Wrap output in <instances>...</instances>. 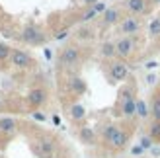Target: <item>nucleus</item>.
Returning <instances> with one entry per match:
<instances>
[{"label": "nucleus", "mask_w": 160, "mask_h": 158, "mask_svg": "<svg viewBox=\"0 0 160 158\" xmlns=\"http://www.w3.org/2000/svg\"><path fill=\"white\" fill-rule=\"evenodd\" d=\"M109 72H111L113 80H125L127 78V65H123V62H113Z\"/></svg>", "instance_id": "5"}, {"label": "nucleus", "mask_w": 160, "mask_h": 158, "mask_svg": "<svg viewBox=\"0 0 160 158\" xmlns=\"http://www.w3.org/2000/svg\"><path fill=\"white\" fill-rule=\"evenodd\" d=\"M78 57H80V53H78L76 47H67V49L62 51V55H61V62L62 65H74L78 61Z\"/></svg>", "instance_id": "2"}, {"label": "nucleus", "mask_w": 160, "mask_h": 158, "mask_svg": "<svg viewBox=\"0 0 160 158\" xmlns=\"http://www.w3.org/2000/svg\"><path fill=\"white\" fill-rule=\"evenodd\" d=\"M150 33L160 35V18H154L152 22H150Z\"/></svg>", "instance_id": "18"}, {"label": "nucleus", "mask_w": 160, "mask_h": 158, "mask_svg": "<svg viewBox=\"0 0 160 158\" xmlns=\"http://www.w3.org/2000/svg\"><path fill=\"white\" fill-rule=\"evenodd\" d=\"M147 67H148V68H154V67H156V62H154V61H150V62H147Z\"/></svg>", "instance_id": "31"}, {"label": "nucleus", "mask_w": 160, "mask_h": 158, "mask_svg": "<svg viewBox=\"0 0 160 158\" xmlns=\"http://www.w3.org/2000/svg\"><path fill=\"white\" fill-rule=\"evenodd\" d=\"M142 151H145V148H142V146H135V148H133V154H141Z\"/></svg>", "instance_id": "30"}, {"label": "nucleus", "mask_w": 160, "mask_h": 158, "mask_svg": "<svg viewBox=\"0 0 160 158\" xmlns=\"http://www.w3.org/2000/svg\"><path fill=\"white\" fill-rule=\"evenodd\" d=\"M28 101H29L31 106H35V107L41 106L43 101H45V92L43 90H31L29 96H28Z\"/></svg>", "instance_id": "7"}, {"label": "nucleus", "mask_w": 160, "mask_h": 158, "mask_svg": "<svg viewBox=\"0 0 160 158\" xmlns=\"http://www.w3.org/2000/svg\"><path fill=\"white\" fill-rule=\"evenodd\" d=\"M102 55L103 57H113L115 55V45L113 43H103L102 45Z\"/></svg>", "instance_id": "16"}, {"label": "nucleus", "mask_w": 160, "mask_h": 158, "mask_svg": "<svg viewBox=\"0 0 160 158\" xmlns=\"http://www.w3.org/2000/svg\"><path fill=\"white\" fill-rule=\"evenodd\" d=\"M108 143L113 146V148H123V146H125V143H127V135H125L123 131L115 129V133L108 139Z\"/></svg>", "instance_id": "4"}, {"label": "nucleus", "mask_w": 160, "mask_h": 158, "mask_svg": "<svg viewBox=\"0 0 160 158\" xmlns=\"http://www.w3.org/2000/svg\"><path fill=\"white\" fill-rule=\"evenodd\" d=\"M127 8L133 12V14H141L147 10V2L145 0H127Z\"/></svg>", "instance_id": "9"}, {"label": "nucleus", "mask_w": 160, "mask_h": 158, "mask_svg": "<svg viewBox=\"0 0 160 158\" xmlns=\"http://www.w3.org/2000/svg\"><path fill=\"white\" fill-rule=\"evenodd\" d=\"M135 113H139L141 117H147L148 115V109H147V104L142 100H139L137 101V109H135Z\"/></svg>", "instance_id": "17"}, {"label": "nucleus", "mask_w": 160, "mask_h": 158, "mask_svg": "<svg viewBox=\"0 0 160 158\" xmlns=\"http://www.w3.org/2000/svg\"><path fill=\"white\" fill-rule=\"evenodd\" d=\"M67 33H68V31H67V29H62V31H59V33L55 35V37H57V39H65V37H67Z\"/></svg>", "instance_id": "28"}, {"label": "nucleus", "mask_w": 160, "mask_h": 158, "mask_svg": "<svg viewBox=\"0 0 160 158\" xmlns=\"http://www.w3.org/2000/svg\"><path fill=\"white\" fill-rule=\"evenodd\" d=\"M141 146H142V148H150V146H152V139H150V137H142Z\"/></svg>", "instance_id": "23"}, {"label": "nucleus", "mask_w": 160, "mask_h": 158, "mask_svg": "<svg viewBox=\"0 0 160 158\" xmlns=\"http://www.w3.org/2000/svg\"><path fill=\"white\" fill-rule=\"evenodd\" d=\"M78 35L82 37V39H88V37H92V33H90V31H88V29H82V31H80Z\"/></svg>", "instance_id": "27"}, {"label": "nucleus", "mask_w": 160, "mask_h": 158, "mask_svg": "<svg viewBox=\"0 0 160 158\" xmlns=\"http://www.w3.org/2000/svg\"><path fill=\"white\" fill-rule=\"evenodd\" d=\"M70 90L76 92V94H82V92L86 90L84 80H82V78H72V80H70Z\"/></svg>", "instance_id": "13"}, {"label": "nucleus", "mask_w": 160, "mask_h": 158, "mask_svg": "<svg viewBox=\"0 0 160 158\" xmlns=\"http://www.w3.org/2000/svg\"><path fill=\"white\" fill-rule=\"evenodd\" d=\"M154 2H156V4H160V0H154Z\"/></svg>", "instance_id": "33"}, {"label": "nucleus", "mask_w": 160, "mask_h": 158, "mask_svg": "<svg viewBox=\"0 0 160 158\" xmlns=\"http://www.w3.org/2000/svg\"><path fill=\"white\" fill-rule=\"evenodd\" d=\"M14 127H16V123H14V119H10V117H2V119H0V131L12 133Z\"/></svg>", "instance_id": "14"}, {"label": "nucleus", "mask_w": 160, "mask_h": 158, "mask_svg": "<svg viewBox=\"0 0 160 158\" xmlns=\"http://www.w3.org/2000/svg\"><path fill=\"white\" fill-rule=\"evenodd\" d=\"M12 65L20 67V68L28 67V65H29V55L23 53V51H14V53H12Z\"/></svg>", "instance_id": "6"}, {"label": "nucleus", "mask_w": 160, "mask_h": 158, "mask_svg": "<svg viewBox=\"0 0 160 158\" xmlns=\"http://www.w3.org/2000/svg\"><path fill=\"white\" fill-rule=\"evenodd\" d=\"M22 39H23L26 43L35 45V43H41V41H43V35L39 33V29H37V27H33V26H28L26 29H23V35H22Z\"/></svg>", "instance_id": "1"}, {"label": "nucleus", "mask_w": 160, "mask_h": 158, "mask_svg": "<svg viewBox=\"0 0 160 158\" xmlns=\"http://www.w3.org/2000/svg\"><path fill=\"white\" fill-rule=\"evenodd\" d=\"M121 31L123 33H135V31H139V22L135 18H125L121 23Z\"/></svg>", "instance_id": "8"}, {"label": "nucleus", "mask_w": 160, "mask_h": 158, "mask_svg": "<svg viewBox=\"0 0 160 158\" xmlns=\"http://www.w3.org/2000/svg\"><path fill=\"white\" fill-rule=\"evenodd\" d=\"M80 139H82L84 143H88V145L94 143V131L90 127H82L80 129Z\"/></svg>", "instance_id": "15"}, {"label": "nucleus", "mask_w": 160, "mask_h": 158, "mask_svg": "<svg viewBox=\"0 0 160 158\" xmlns=\"http://www.w3.org/2000/svg\"><path fill=\"white\" fill-rule=\"evenodd\" d=\"M131 51H133V41L129 37H123V39H119V41L115 43V53L121 55V57H127Z\"/></svg>", "instance_id": "3"}, {"label": "nucleus", "mask_w": 160, "mask_h": 158, "mask_svg": "<svg viewBox=\"0 0 160 158\" xmlns=\"http://www.w3.org/2000/svg\"><path fill=\"white\" fill-rule=\"evenodd\" d=\"M103 20H106V23H115L119 20V10H117V8H109V10H106Z\"/></svg>", "instance_id": "12"}, {"label": "nucleus", "mask_w": 160, "mask_h": 158, "mask_svg": "<svg viewBox=\"0 0 160 158\" xmlns=\"http://www.w3.org/2000/svg\"><path fill=\"white\" fill-rule=\"evenodd\" d=\"M94 16H96V10H94V8H92V10H88L86 14H84V22H90V20H94Z\"/></svg>", "instance_id": "24"}, {"label": "nucleus", "mask_w": 160, "mask_h": 158, "mask_svg": "<svg viewBox=\"0 0 160 158\" xmlns=\"http://www.w3.org/2000/svg\"><path fill=\"white\" fill-rule=\"evenodd\" d=\"M150 135H152L154 139H160V121L152 123V127H150Z\"/></svg>", "instance_id": "21"}, {"label": "nucleus", "mask_w": 160, "mask_h": 158, "mask_svg": "<svg viewBox=\"0 0 160 158\" xmlns=\"http://www.w3.org/2000/svg\"><path fill=\"white\" fill-rule=\"evenodd\" d=\"M70 111H72V117H74V119H82V117H84V107H82V106H72V109H70Z\"/></svg>", "instance_id": "19"}, {"label": "nucleus", "mask_w": 160, "mask_h": 158, "mask_svg": "<svg viewBox=\"0 0 160 158\" xmlns=\"http://www.w3.org/2000/svg\"><path fill=\"white\" fill-rule=\"evenodd\" d=\"M84 2H86V4H96L98 0H84Z\"/></svg>", "instance_id": "32"}, {"label": "nucleus", "mask_w": 160, "mask_h": 158, "mask_svg": "<svg viewBox=\"0 0 160 158\" xmlns=\"http://www.w3.org/2000/svg\"><path fill=\"white\" fill-rule=\"evenodd\" d=\"M37 152H39V156H43V158L51 156V154H53V143H49V141H43V143H39Z\"/></svg>", "instance_id": "10"}, {"label": "nucleus", "mask_w": 160, "mask_h": 158, "mask_svg": "<svg viewBox=\"0 0 160 158\" xmlns=\"http://www.w3.org/2000/svg\"><path fill=\"white\" fill-rule=\"evenodd\" d=\"M135 109H137V101L133 98L123 101V115H135Z\"/></svg>", "instance_id": "11"}, {"label": "nucleus", "mask_w": 160, "mask_h": 158, "mask_svg": "<svg viewBox=\"0 0 160 158\" xmlns=\"http://www.w3.org/2000/svg\"><path fill=\"white\" fill-rule=\"evenodd\" d=\"M147 82H148V84H154V82H156V76H154V74H148V76H147Z\"/></svg>", "instance_id": "29"}, {"label": "nucleus", "mask_w": 160, "mask_h": 158, "mask_svg": "<svg viewBox=\"0 0 160 158\" xmlns=\"http://www.w3.org/2000/svg\"><path fill=\"white\" fill-rule=\"evenodd\" d=\"M152 115L156 121H160V98L154 100V104H152Z\"/></svg>", "instance_id": "20"}, {"label": "nucleus", "mask_w": 160, "mask_h": 158, "mask_svg": "<svg viewBox=\"0 0 160 158\" xmlns=\"http://www.w3.org/2000/svg\"><path fill=\"white\" fill-rule=\"evenodd\" d=\"M115 129H117V127H113V125H109V127H108L106 131H103V137H106V139H109V137L115 133Z\"/></svg>", "instance_id": "25"}, {"label": "nucleus", "mask_w": 160, "mask_h": 158, "mask_svg": "<svg viewBox=\"0 0 160 158\" xmlns=\"http://www.w3.org/2000/svg\"><path fill=\"white\" fill-rule=\"evenodd\" d=\"M8 55H10V49H8L6 45H2V43H0V61H2V59H6Z\"/></svg>", "instance_id": "22"}, {"label": "nucleus", "mask_w": 160, "mask_h": 158, "mask_svg": "<svg viewBox=\"0 0 160 158\" xmlns=\"http://www.w3.org/2000/svg\"><path fill=\"white\" fill-rule=\"evenodd\" d=\"M94 10H96V14H98V12H103V10H106V4H103V2H100V0H98V2L94 4Z\"/></svg>", "instance_id": "26"}]
</instances>
